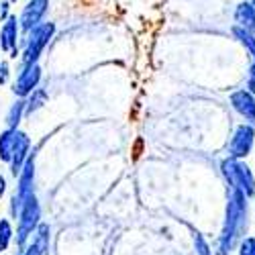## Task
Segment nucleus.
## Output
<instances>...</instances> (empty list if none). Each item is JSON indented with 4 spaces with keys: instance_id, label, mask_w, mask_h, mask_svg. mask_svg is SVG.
<instances>
[{
    "instance_id": "nucleus-1",
    "label": "nucleus",
    "mask_w": 255,
    "mask_h": 255,
    "mask_svg": "<svg viewBox=\"0 0 255 255\" xmlns=\"http://www.w3.org/2000/svg\"><path fill=\"white\" fill-rule=\"evenodd\" d=\"M39 217H41L39 202H37L35 194H29L18 208V239H16L18 245H23L27 241V237L35 231V227L39 223Z\"/></svg>"
},
{
    "instance_id": "nucleus-2",
    "label": "nucleus",
    "mask_w": 255,
    "mask_h": 255,
    "mask_svg": "<svg viewBox=\"0 0 255 255\" xmlns=\"http://www.w3.org/2000/svg\"><path fill=\"white\" fill-rule=\"evenodd\" d=\"M223 172L229 180V184L243 192L245 196H251L253 190H255V180H253V174L249 172V167L243 165L241 161H235V159H229L223 163Z\"/></svg>"
},
{
    "instance_id": "nucleus-3",
    "label": "nucleus",
    "mask_w": 255,
    "mask_h": 255,
    "mask_svg": "<svg viewBox=\"0 0 255 255\" xmlns=\"http://www.w3.org/2000/svg\"><path fill=\"white\" fill-rule=\"evenodd\" d=\"M55 27L53 23H45V25H37L35 29L29 31V41H27V51H25V57H23V63L29 66V63H35L39 53L43 51V47L49 43V39L53 35Z\"/></svg>"
},
{
    "instance_id": "nucleus-4",
    "label": "nucleus",
    "mask_w": 255,
    "mask_h": 255,
    "mask_svg": "<svg viewBox=\"0 0 255 255\" xmlns=\"http://www.w3.org/2000/svg\"><path fill=\"white\" fill-rule=\"evenodd\" d=\"M253 139H255V131H253L251 125L237 127L235 137H233V141H231V157H235V159L247 157L251 147H253Z\"/></svg>"
},
{
    "instance_id": "nucleus-5",
    "label": "nucleus",
    "mask_w": 255,
    "mask_h": 255,
    "mask_svg": "<svg viewBox=\"0 0 255 255\" xmlns=\"http://www.w3.org/2000/svg\"><path fill=\"white\" fill-rule=\"evenodd\" d=\"M47 6H49V0H31V2L25 6L23 14H20V27H23L27 33L31 29H35L39 25V20L43 18V14L47 12Z\"/></svg>"
},
{
    "instance_id": "nucleus-6",
    "label": "nucleus",
    "mask_w": 255,
    "mask_h": 255,
    "mask_svg": "<svg viewBox=\"0 0 255 255\" xmlns=\"http://www.w3.org/2000/svg\"><path fill=\"white\" fill-rule=\"evenodd\" d=\"M39 80H41V68L37 66V61L35 63H29V66H25V70L18 74V80L14 84V92L18 96H27L29 92L35 90Z\"/></svg>"
},
{
    "instance_id": "nucleus-7",
    "label": "nucleus",
    "mask_w": 255,
    "mask_h": 255,
    "mask_svg": "<svg viewBox=\"0 0 255 255\" xmlns=\"http://www.w3.org/2000/svg\"><path fill=\"white\" fill-rule=\"evenodd\" d=\"M231 104L241 117H245V121L255 123V96L249 90H239L231 96Z\"/></svg>"
},
{
    "instance_id": "nucleus-8",
    "label": "nucleus",
    "mask_w": 255,
    "mask_h": 255,
    "mask_svg": "<svg viewBox=\"0 0 255 255\" xmlns=\"http://www.w3.org/2000/svg\"><path fill=\"white\" fill-rule=\"evenodd\" d=\"M29 147H31V141L25 133H16V143H14V151H12V159H10V169H12V176L16 178L23 169L25 161L29 159L27 153H29Z\"/></svg>"
},
{
    "instance_id": "nucleus-9",
    "label": "nucleus",
    "mask_w": 255,
    "mask_h": 255,
    "mask_svg": "<svg viewBox=\"0 0 255 255\" xmlns=\"http://www.w3.org/2000/svg\"><path fill=\"white\" fill-rule=\"evenodd\" d=\"M16 35H18V20L16 16H8L6 23L2 25V31H0V45H2L4 51L14 55H16Z\"/></svg>"
},
{
    "instance_id": "nucleus-10",
    "label": "nucleus",
    "mask_w": 255,
    "mask_h": 255,
    "mask_svg": "<svg viewBox=\"0 0 255 255\" xmlns=\"http://www.w3.org/2000/svg\"><path fill=\"white\" fill-rule=\"evenodd\" d=\"M235 20L239 23V27H243L247 31H255V8H253V4L251 2H241L237 6Z\"/></svg>"
},
{
    "instance_id": "nucleus-11",
    "label": "nucleus",
    "mask_w": 255,
    "mask_h": 255,
    "mask_svg": "<svg viewBox=\"0 0 255 255\" xmlns=\"http://www.w3.org/2000/svg\"><path fill=\"white\" fill-rule=\"evenodd\" d=\"M16 129H6L0 135V159L10 163L12 159V151H14V143H16Z\"/></svg>"
},
{
    "instance_id": "nucleus-12",
    "label": "nucleus",
    "mask_w": 255,
    "mask_h": 255,
    "mask_svg": "<svg viewBox=\"0 0 255 255\" xmlns=\"http://www.w3.org/2000/svg\"><path fill=\"white\" fill-rule=\"evenodd\" d=\"M233 33H235V37H239V41L247 47V51L253 55V59H255V37L251 35V31H247V29H243V27H235L233 29Z\"/></svg>"
},
{
    "instance_id": "nucleus-13",
    "label": "nucleus",
    "mask_w": 255,
    "mask_h": 255,
    "mask_svg": "<svg viewBox=\"0 0 255 255\" xmlns=\"http://www.w3.org/2000/svg\"><path fill=\"white\" fill-rule=\"evenodd\" d=\"M49 227L47 225H41L39 227V231H37V237H35V243H33V249H35V253L37 255H41L45 251V247H47V239H49Z\"/></svg>"
},
{
    "instance_id": "nucleus-14",
    "label": "nucleus",
    "mask_w": 255,
    "mask_h": 255,
    "mask_svg": "<svg viewBox=\"0 0 255 255\" xmlns=\"http://www.w3.org/2000/svg\"><path fill=\"white\" fill-rule=\"evenodd\" d=\"M10 241H12V227L6 219H2L0 221V251H4Z\"/></svg>"
},
{
    "instance_id": "nucleus-15",
    "label": "nucleus",
    "mask_w": 255,
    "mask_h": 255,
    "mask_svg": "<svg viewBox=\"0 0 255 255\" xmlns=\"http://www.w3.org/2000/svg\"><path fill=\"white\" fill-rule=\"evenodd\" d=\"M23 109H25V104L23 102H18L16 106H12V111H10V115H8V129H16V125H18V119H20V113H23Z\"/></svg>"
},
{
    "instance_id": "nucleus-16",
    "label": "nucleus",
    "mask_w": 255,
    "mask_h": 255,
    "mask_svg": "<svg viewBox=\"0 0 255 255\" xmlns=\"http://www.w3.org/2000/svg\"><path fill=\"white\" fill-rule=\"evenodd\" d=\"M239 255H255V237H247V239L241 243Z\"/></svg>"
},
{
    "instance_id": "nucleus-17",
    "label": "nucleus",
    "mask_w": 255,
    "mask_h": 255,
    "mask_svg": "<svg viewBox=\"0 0 255 255\" xmlns=\"http://www.w3.org/2000/svg\"><path fill=\"white\" fill-rule=\"evenodd\" d=\"M43 100H45V92H43V90H39L35 96H31V106H29V113H33L35 109H39L41 102H43Z\"/></svg>"
},
{
    "instance_id": "nucleus-18",
    "label": "nucleus",
    "mask_w": 255,
    "mask_h": 255,
    "mask_svg": "<svg viewBox=\"0 0 255 255\" xmlns=\"http://www.w3.org/2000/svg\"><path fill=\"white\" fill-rule=\"evenodd\" d=\"M249 88L255 94V66H251V72H249Z\"/></svg>"
},
{
    "instance_id": "nucleus-19",
    "label": "nucleus",
    "mask_w": 255,
    "mask_h": 255,
    "mask_svg": "<svg viewBox=\"0 0 255 255\" xmlns=\"http://www.w3.org/2000/svg\"><path fill=\"white\" fill-rule=\"evenodd\" d=\"M2 194H4V178L0 176V196H2Z\"/></svg>"
},
{
    "instance_id": "nucleus-20",
    "label": "nucleus",
    "mask_w": 255,
    "mask_h": 255,
    "mask_svg": "<svg viewBox=\"0 0 255 255\" xmlns=\"http://www.w3.org/2000/svg\"><path fill=\"white\" fill-rule=\"evenodd\" d=\"M25 255H37V253H35V249H33V247H31V249H29V251H27V253H25Z\"/></svg>"
}]
</instances>
